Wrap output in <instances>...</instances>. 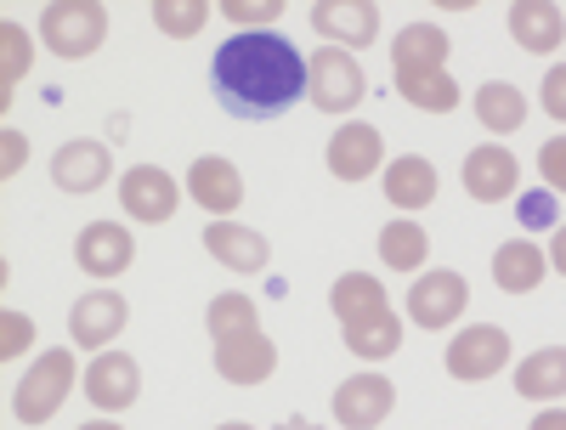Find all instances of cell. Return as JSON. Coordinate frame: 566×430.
Returning <instances> with one entry per match:
<instances>
[{"label":"cell","instance_id":"6da1fadb","mask_svg":"<svg viewBox=\"0 0 566 430\" xmlns=\"http://www.w3.org/2000/svg\"><path fill=\"white\" fill-rule=\"evenodd\" d=\"M216 97L239 119H272L306 97V57L272 29H244L216 52Z\"/></svg>","mask_w":566,"mask_h":430},{"label":"cell","instance_id":"7a4b0ae2","mask_svg":"<svg viewBox=\"0 0 566 430\" xmlns=\"http://www.w3.org/2000/svg\"><path fill=\"white\" fill-rule=\"evenodd\" d=\"M80 363H74V352L69 346H57V352H40L34 363H29V374H23V386H18V397H12V413H18V424L23 430H40V424H52L57 419V408L69 402V391L80 386Z\"/></svg>","mask_w":566,"mask_h":430},{"label":"cell","instance_id":"3957f363","mask_svg":"<svg viewBox=\"0 0 566 430\" xmlns=\"http://www.w3.org/2000/svg\"><path fill=\"white\" fill-rule=\"evenodd\" d=\"M40 40L52 57L80 63L108 40V7H97V0H52L40 12Z\"/></svg>","mask_w":566,"mask_h":430},{"label":"cell","instance_id":"277c9868","mask_svg":"<svg viewBox=\"0 0 566 430\" xmlns=\"http://www.w3.org/2000/svg\"><path fill=\"white\" fill-rule=\"evenodd\" d=\"M306 97L317 114H352L363 97H368V80H363V63L340 45H323V52L306 57Z\"/></svg>","mask_w":566,"mask_h":430},{"label":"cell","instance_id":"5b68a950","mask_svg":"<svg viewBox=\"0 0 566 430\" xmlns=\"http://www.w3.org/2000/svg\"><path fill=\"white\" fill-rule=\"evenodd\" d=\"M510 368V334L499 323H470L448 340V374L464 386H482V379Z\"/></svg>","mask_w":566,"mask_h":430},{"label":"cell","instance_id":"8992f818","mask_svg":"<svg viewBox=\"0 0 566 430\" xmlns=\"http://www.w3.org/2000/svg\"><path fill=\"white\" fill-rule=\"evenodd\" d=\"M470 306V283L448 266H431V272H419L413 277V290H408V317L419 328H453Z\"/></svg>","mask_w":566,"mask_h":430},{"label":"cell","instance_id":"52a82bcc","mask_svg":"<svg viewBox=\"0 0 566 430\" xmlns=\"http://www.w3.org/2000/svg\"><path fill=\"white\" fill-rule=\"evenodd\" d=\"M119 204H125V216H130V221L159 227V221H170V216H176L181 187H176V176H170V170H159V165H130V170L119 176Z\"/></svg>","mask_w":566,"mask_h":430},{"label":"cell","instance_id":"ba28073f","mask_svg":"<svg viewBox=\"0 0 566 430\" xmlns=\"http://www.w3.org/2000/svg\"><path fill=\"white\" fill-rule=\"evenodd\" d=\"M130 261H136V238H130L125 227H114V221L80 227V238H74V266H80L85 277L114 283L119 272H130Z\"/></svg>","mask_w":566,"mask_h":430},{"label":"cell","instance_id":"9c48e42d","mask_svg":"<svg viewBox=\"0 0 566 430\" xmlns=\"http://www.w3.org/2000/svg\"><path fill=\"white\" fill-rule=\"evenodd\" d=\"M80 386H85L91 408H103V413H125V408L142 397V368H136V357H130V352H97Z\"/></svg>","mask_w":566,"mask_h":430},{"label":"cell","instance_id":"30bf717a","mask_svg":"<svg viewBox=\"0 0 566 430\" xmlns=\"http://www.w3.org/2000/svg\"><path fill=\"white\" fill-rule=\"evenodd\" d=\"M125 323H130V306H125V295H114V290H91V295H80L74 312H69V334H74L80 352H108V340H119Z\"/></svg>","mask_w":566,"mask_h":430},{"label":"cell","instance_id":"8fae6325","mask_svg":"<svg viewBox=\"0 0 566 430\" xmlns=\"http://www.w3.org/2000/svg\"><path fill=\"white\" fill-rule=\"evenodd\" d=\"M391 408H397V386L386 374H352V379H340V391H335L340 430H380Z\"/></svg>","mask_w":566,"mask_h":430},{"label":"cell","instance_id":"7c38bea8","mask_svg":"<svg viewBox=\"0 0 566 430\" xmlns=\"http://www.w3.org/2000/svg\"><path fill=\"white\" fill-rule=\"evenodd\" d=\"M312 29L328 45H340V52H357V45L380 40V7H374V0H317Z\"/></svg>","mask_w":566,"mask_h":430},{"label":"cell","instance_id":"4fadbf2b","mask_svg":"<svg viewBox=\"0 0 566 430\" xmlns=\"http://www.w3.org/2000/svg\"><path fill=\"white\" fill-rule=\"evenodd\" d=\"M459 181L476 204H504V199H515V187H522V165H515L510 148H470L464 165H459Z\"/></svg>","mask_w":566,"mask_h":430},{"label":"cell","instance_id":"5bb4252c","mask_svg":"<svg viewBox=\"0 0 566 430\" xmlns=\"http://www.w3.org/2000/svg\"><path fill=\"white\" fill-rule=\"evenodd\" d=\"M216 374L227 379V386H266V379L277 374V340H266V334H239V340H216Z\"/></svg>","mask_w":566,"mask_h":430},{"label":"cell","instance_id":"9a60e30c","mask_svg":"<svg viewBox=\"0 0 566 430\" xmlns=\"http://www.w3.org/2000/svg\"><path fill=\"white\" fill-rule=\"evenodd\" d=\"M187 193H193V204L210 210V216H232V210L244 204V176H239V165H232V159L205 154V159L187 165Z\"/></svg>","mask_w":566,"mask_h":430},{"label":"cell","instance_id":"2e32d148","mask_svg":"<svg viewBox=\"0 0 566 430\" xmlns=\"http://www.w3.org/2000/svg\"><path fill=\"white\" fill-rule=\"evenodd\" d=\"M380 159H386V141L363 119H346L335 136H328V170H335L340 181H368L374 170H380Z\"/></svg>","mask_w":566,"mask_h":430},{"label":"cell","instance_id":"e0dca14e","mask_svg":"<svg viewBox=\"0 0 566 430\" xmlns=\"http://www.w3.org/2000/svg\"><path fill=\"white\" fill-rule=\"evenodd\" d=\"M108 176H114V154L103 148V141H91V136L63 141L57 159H52V181L63 187V193H97Z\"/></svg>","mask_w":566,"mask_h":430},{"label":"cell","instance_id":"ac0fdd59","mask_svg":"<svg viewBox=\"0 0 566 430\" xmlns=\"http://www.w3.org/2000/svg\"><path fill=\"white\" fill-rule=\"evenodd\" d=\"M504 23H510V40L522 45V52H533V57H549L555 45L566 40V12L549 7V0H515Z\"/></svg>","mask_w":566,"mask_h":430},{"label":"cell","instance_id":"d6986e66","mask_svg":"<svg viewBox=\"0 0 566 430\" xmlns=\"http://www.w3.org/2000/svg\"><path fill=\"white\" fill-rule=\"evenodd\" d=\"M205 250H210L227 272H266V261H272V244H266L261 232L239 227V221H210V227H205Z\"/></svg>","mask_w":566,"mask_h":430},{"label":"cell","instance_id":"ffe728a7","mask_svg":"<svg viewBox=\"0 0 566 430\" xmlns=\"http://www.w3.org/2000/svg\"><path fill=\"white\" fill-rule=\"evenodd\" d=\"M549 272V255L533 244V238H510V244L493 250V283L504 295H533Z\"/></svg>","mask_w":566,"mask_h":430},{"label":"cell","instance_id":"44dd1931","mask_svg":"<svg viewBox=\"0 0 566 430\" xmlns=\"http://www.w3.org/2000/svg\"><path fill=\"white\" fill-rule=\"evenodd\" d=\"M328 306H335L340 328H357L368 317H386L391 301H386V283L380 277H368V272H346L335 277V290H328Z\"/></svg>","mask_w":566,"mask_h":430},{"label":"cell","instance_id":"7402d4cb","mask_svg":"<svg viewBox=\"0 0 566 430\" xmlns=\"http://www.w3.org/2000/svg\"><path fill=\"white\" fill-rule=\"evenodd\" d=\"M437 193H442V176H437L431 159L408 154V159H391L386 165V199L397 210H424V204H437Z\"/></svg>","mask_w":566,"mask_h":430},{"label":"cell","instance_id":"603a6c76","mask_svg":"<svg viewBox=\"0 0 566 430\" xmlns=\"http://www.w3.org/2000/svg\"><path fill=\"white\" fill-rule=\"evenodd\" d=\"M448 52H453V40L442 23H408L391 34V69H448Z\"/></svg>","mask_w":566,"mask_h":430},{"label":"cell","instance_id":"cb8c5ba5","mask_svg":"<svg viewBox=\"0 0 566 430\" xmlns=\"http://www.w3.org/2000/svg\"><path fill=\"white\" fill-rule=\"evenodd\" d=\"M397 91H402V103L419 108V114H453L459 108V80L448 69H402Z\"/></svg>","mask_w":566,"mask_h":430},{"label":"cell","instance_id":"d4e9b609","mask_svg":"<svg viewBox=\"0 0 566 430\" xmlns=\"http://www.w3.org/2000/svg\"><path fill=\"white\" fill-rule=\"evenodd\" d=\"M515 391H522L527 402L566 397V346H544V352L522 357V368H515Z\"/></svg>","mask_w":566,"mask_h":430},{"label":"cell","instance_id":"484cf974","mask_svg":"<svg viewBox=\"0 0 566 430\" xmlns=\"http://www.w3.org/2000/svg\"><path fill=\"white\" fill-rule=\"evenodd\" d=\"M527 91L522 85H510V80H488L476 91V119L493 130V136H510V130H522L527 125Z\"/></svg>","mask_w":566,"mask_h":430},{"label":"cell","instance_id":"4316f807","mask_svg":"<svg viewBox=\"0 0 566 430\" xmlns=\"http://www.w3.org/2000/svg\"><path fill=\"white\" fill-rule=\"evenodd\" d=\"M380 261H386L391 272H413V277H419V266L431 261V232H424L419 221H391V227H380Z\"/></svg>","mask_w":566,"mask_h":430},{"label":"cell","instance_id":"83f0119b","mask_svg":"<svg viewBox=\"0 0 566 430\" xmlns=\"http://www.w3.org/2000/svg\"><path fill=\"white\" fill-rule=\"evenodd\" d=\"M397 346H402V317H397V312L346 328V352L363 357V363H386V357H397Z\"/></svg>","mask_w":566,"mask_h":430},{"label":"cell","instance_id":"f1b7e54d","mask_svg":"<svg viewBox=\"0 0 566 430\" xmlns=\"http://www.w3.org/2000/svg\"><path fill=\"white\" fill-rule=\"evenodd\" d=\"M34 69V45L18 23H0V103H12L18 97V85L23 74Z\"/></svg>","mask_w":566,"mask_h":430},{"label":"cell","instance_id":"f546056e","mask_svg":"<svg viewBox=\"0 0 566 430\" xmlns=\"http://www.w3.org/2000/svg\"><path fill=\"white\" fill-rule=\"evenodd\" d=\"M205 323H210V340H239V334H255L261 328V312H255L250 295H216L210 312H205Z\"/></svg>","mask_w":566,"mask_h":430},{"label":"cell","instance_id":"4dcf8cb0","mask_svg":"<svg viewBox=\"0 0 566 430\" xmlns=\"http://www.w3.org/2000/svg\"><path fill=\"white\" fill-rule=\"evenodd\" d=\"M154 23L170 40H187L210 23V0H154Z\"/></svg>","mask_w":566,"mask_h":430},{"label":"cell","instance_id":"1f68e13d","mask_svg":"<svg viewBox=\"0 0 566 430\" xmlns=\"http://www.w3.org/2000/svg\"><path fill=\"white\" fill-rule=\"evenodd\" d=\"M0 334H7V340H0V357H7V363H18V357L34 346V317H23V312H7V317H0Z\"/></svg>","mask_w":566,"mask_h":430},{"label":"cell","instance_id":"d6a6232c","mask_svg":"<svg viewBox=\"0 0 566 430\" xmlns=\"http://www.w3.org/2000/svg\"><path fill=\"white\" fill-rule=\"evenodd\" d=\"M221 18L227 23H272V18H283V0H221Z\"/></svg>","mask_w":566,"mask_h":430},{"label":"cell","instance_id":"836d02e7","mask_svg":"<svg viewBox=\"0 0 566 430\" xmlns=\"http://www.w3.org/2000/svg\"><path fill=\"white\" fill-rule=\"evenodd\" d=\"M538 170L549 181V193H566V136H549L538 148Z\"/></svg>","mask_w":566,"mask_h":430},{"label":"cell","instance_id":"e575fe53","mask_svg":"<svg viewBox=\"0 0 566 430\" xmlns=\"http://www.w3.org/2000/svg\"><path fill=\"white\" fill-rule=\"evenodd\" d=\"M538 103H544V114H549V119H560V125H566V63L544 74V91H538Z\"/></svg>","mask_w":566,"mask_h":430},{"label":"cell","instance_id":"d590c367","mask_svg":"<svg viewBox=\"0 0 566 430\" xmlns=\"http://www.w3.org/2000/svg\"><path fill=\"white\" fill-rule=\"evenodd\" d=\"M23 159H29V136L7 130V159H0V176H18V170H23Z\"/></svg>","mask_w":566,"mask_h":430},{"label":"cell","instance_id":"8d00e7d4","mask_svg":"<svg viewBox=\"0 0 566 430\" xmlns=\"http://www.w3.org/2000/svg\"><path fill=\"white\" fill-rule=\"evenodd\" d=\"M549 216H555L549 193H527V199H522V221H527V227H544Z\"/></svg>","mask_w":566,"mask_h":430},{"label":"cell","instance_id":"74e56055","mask_svg":"<svg viewBox=\"0 0 566 430\" xmlns=\"http://www.w3.org/2000/svg\"><path fill=\"white\" fill-rule=\"evenodd\" d=\"M549 266L566 277V221H560V227H555V238H549Z\"/></svg>","mask_w":566,"mask_h":430},{"label":"cell","instance_id":"f35d334b","mask_svg":"<svg viewBox=\"0 0 566 430\" xmlns=\"http://www.w3.org/2000/svg\"><path fill=\"white\" fill-rule=\"evenodd\" d=\"M527 430H566V408H544Z\"/></svg>","mask_w":566,"mask_h":430},{"label":"cell","instance_id":"ab89813d","mask_svg":"<svg viewBox=\"0 0 566 430\" xmlns=\"http://www.w3.org/2000/svg\"><path fill=\"white\" fill-rule=\"evenodd\" d=\"M80 430H119V424H108V419H91V424H80Z\"/></svg>","mask_w":566,"mask_h":430},{"label":"cell","instance_id":"60d3db41","mask_svg":"<svg viewBox=\"0 0 566 430\" xmlns=\"http://www.w3.org/2000/svg\"><path fill=\"white\" fill-rule=\"evenodd\" d=\"M216 430H255V424H244V419H227V424H216Z\"/></svg>","mask_w":566,"mask_h":430},{"label":"cell","instance_id":"b9f144b4","mask_svg":"<svg viewBox=\"0 0 566 430\" xmlns=\"http://www.w3.org/2000/svg\"><path fill=\"white\" fill-rule=\"evenodd\" d=\"M283 430H317V424H306V419H290V424H283Z\"/></svg>","mask_w":566,"mask_h":430}]
</instances>
